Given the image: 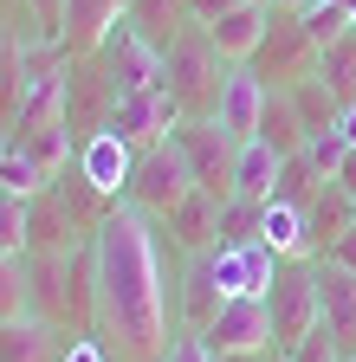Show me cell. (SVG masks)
Returning <instances> with one entry per match:
<instances>
[{
    "label": "cell",
    "instance_id": "25",
    "mask_svg": "<svg viewBox=\"0 0 356 362\" xmlns=\"http://www.w3.org/2000/svg\"><path fill=\"white\" fill-rule=\"evenodd\" d=\"M130 20H137L156 45H168L175 33L188 26V0H130Z\"/></svg>",
    "mask_w": 356,
    "mask_h": 362
},
{
    "label": "cell",
    "instance_id": "40",
    "mask_svg": "<svg viewBox=\"0 0 356 362\" xmlns=\"http://www.w3.org/2000/svg\"><path fill=\"white\" fill-rule=\"evenodd\" d=\"M272 7H292V13H298V7H304V0H272Z\"/></svg>",
    "mask_w": 356,
    "mask_h": 362
},
{
    "label": "cell",
    "instance_id": "4",
    "mask_svg": "<svg viewBox=\"0 0 356 362\" xmlns=\"http://www.w3.org/2000/svg\"><path fill=\"white\" fill-rule=\"evenodd\" d=\"M98 71H104V84L117 90V98H130V90H149V84H162V45L137 26V20H110V33L98 39Z\"/></svg>",
    "mask_w": 356,
    "mask_h": 362
},
{
    "label": "cell",
    "instance_id": "18",
    "mask_svg": "<svg viewBox=\"0 0 356 362\" xmlns=\"http://www.w3.org/2000/svg\"><path fill=\"white\" fill-rule=\"evenodd\" d=\"M59 356H65V330H52L46 317L0 324V362H59Z\"/></svg>",
    "mask_w": 356,
    "mask_h": 362
},
{
    "label": "cell",
    "instance_id": "30",
    "mask_svg": "<svg viewBox=\"0 0 356 362\" xmlns=\"http://www.w3.org/2000/svg\"><path fill=\"white\" fill-rule=\"evenodd\" d=\"M350 143H343V129H318V136H311V143H304V162L311 168H318V181H337L343 168H350Z\"/></svg>",
    "mask_w": 356,
    "mask_h": 362
},
{
    "label": "cell",
    "instance_id": "38",
    "mask_svg": "<svg viewBox=\"0 0 356 362\" xmlns=\"http://www.w3.org/2000/svg\"><path fill=\"white\" fill-rule=\"evenodd\" d=\"M234 7H240V0H188V20L195 26H214L220 13H234Z\"/></svg>",
    "mask_w": 356,
    "mask_h": 362
},
{
    "label": "cell",
    "instance_id": "22",
    "mask_svg": "<svg viewBox=\"0 0 356 362\" xmlns=\"http://www.w3.org/2000/svg\"><path fill=\"white\" fill-rule=\"evenodd\" d=\"M259 136L272 143L279 156H298L311 136H304V123H298V104H292V90L285 84H272V98H265V117H259Z\"/></svg>",
    "mask_w": 356,
    "mask_h": 362
},
{
    "label": "cell",
    "instance_id": "10",
    "mask_svg": "<svg viewBox=\"0 0 356 362\" xmlns=\"http://www.w3.org/2000/svg\"><path fill=\"white\" fill-rule=\"evenodd\" d=\"M265 98H272V84L259 78V65H227L220 98H214V123L227 129L234 143H253V136H259V117H265Z\"/></svg>",
    "mask_w": 356,
    "mask_h": 362
},
{
    "label": "cell",
    "instance_id": "37",
    "mask_svg": "<svg viewBox=\"0 0 356 362\" xmlns=\"http://www.w3.org/2000/svg\"><path fill=\"white\" fill-rule=\"evenodd\" d=\"M324 259H331V265H343V272H356V220H350L343 233H337V240L324 246Z\"/></svg>",
    "mask_w": 356,
    "mask_h": 362
},
{
    "label": "cell",
    "instance_id": "34",
    "mask_svg": "<svg viewBox=\"0 0 356 362\" xmlns=\"http://www.w3.org/2000/svg\"><path fill=\"white\" fill-rule=\"evenodd\" d=\"M162 362H214V349H207V337L201 330H175V343H168V356Z\"/></svg>",
    "mask_w": 356,
    "mask_h": 362
},
{
    "label": "cell",
    "instance_id": "9",
    "mask_svg": "<svg viewBox=\"0 0 356 362\" xmlns=\"http://www.w3.org/2000/svg\"><path fill=\"white\" fill-rule=\"evenodd\" d=\"M279 265H285V259L265 246V240L214 246V252H207V272H214L220 298H265V291H272V279H279Z\"/></svg>",
    "mask_w": 356,
    "mask_h": 362
},
{
    "label": "cell",
    "instance_id": "43",
    "mask_svg": "<svg viewBox=\"0 0 356 362\" xmlns=\"http://www.w3.org/2000/svg\"><path fill=\"white\" fill-rule=\"evenodd\" d=\"M265 7H272V0H265Z\"/></svg>",
    "mask_w": 356,
    "mask_h": 362
},
{
    "label": "cell",
    "instance_id": "39",
    "mask_svg": "<svg viewBox=\"0 0 356 362\" xmlns=\"http://www.w3.org/2000/svg\"><path fill=\"white\" fill-rule=\"evenodd\" d=\"M337 129H343V143L356 149V104H343V117H337Z\"/></svg>",
    "mask_w": 356,
    "mask_h": 362
},
{
    "label": "cell",
    "instance_id": "7",
    "mask_svg": "<svg viewBox=\"0 0 356 362\" xmlns=\"http://www.w3.org/2000/svg\"><path fill=\"white\" fill-rule=\"evenodd\" d=\"M253 65H259V78L298 84V78H311V71H318V39L304 33V20H298L292 7H272V26H265V39H259Z\"/></svg>",
    "mask_w": 356,
    "mask_h": 362
},
{
    "label": "cell",
    "instance_id": "6",
    "mask_svg": "<svg viewBox=\"0 0 356 362\" xmlns=\"http://www.w3.org/2000/svg\"><path fill=\"white\" fill-rule=\"evenodd\" d=\"M168 136H175V149L188 156V168H195V188H207L214 201H227V194H234V149H240L234 136L220 129L214 117H182Z\"/></svg>",
    "mask_w": 356,
    "mask_h": 362
},
{
    "label": "cell",
    "instance_id": "41",
    "mask_svg": "<svg viewBox=\"0 0 356 362\" xmlns=\"http://www.w3.org/2000/svg\"><path fill=\"white\" fill-rule=\"evenodd\" d=\"M331 7H350V13H356V0H331Z\"/></svg>",
    "mask_w": 356,
    "mask_h": 362
},
{
    "label": "cell",
    "instance_id": "2",
    "mask_svg": "<svg viewBox=\"0 0 356 362\" xmlns=\"http://www.w3.org/2000/svg\"><path fill=\"white\" fill-rule=\"evenodd\" d=\"M220 78H227V59L214 52L207 26H182L168 45H162V84L182 98L188 117H214V98H220Z\"/></svg>",
    "mask_w": 356,
    "mask_h": 362
},
{
    "label": "cell",
    "instance_id": "14",
    "mask_svg": "<svg viewBox=\"0 0 356 362\" xmlns=\"http://www.w3.org/2000/svg\"><path fill=\"white\" fill-rule=\"evenodd\" d=\"M156 226L168 233V246L182 252V259H188V252H214V246H220V201H214L207 188H195L182 207H175L168 220H156Z\"/></svg>",
    "mask_w": 356,
    "mask_h": 362
},
{
    "label": "cell",
    "instance_id": "32",
    "mask_svg": "<svg viewBox=\"0 0 356 362\" xmlns=\"http://www.w3.org/2000/svg\"><path fill=\"white\" fill-rule=\"evenodd\" d=\"M26 214H33L26 194H0V252H26Z\"/></svg>",
    "mask_w": 356,
    "mask_h": 362
},
{
    "label": "cell",
    "instance_id": "31",
    "mask_svg": "<svg viewBox=\"0 0 356 362\" xmlns=\"http://www.w3.org/2000/svg\"><path fill=\"white\" fill-rule=\"evenodd\" d=\"M318 188H324V181H318V168H311V162H304V149H298V156H285V162H279L272 201H298V207H304V201L318 194Z\"/></svg>",
    "mask_w": 356,
    "mask_h": 362
},
{
    "label": "cell",
    "instance_id": "36",
    "mask_svg": "<svg viewBox=\"0 0 356 362\" xmlns=\"http://www.w3.org/2000/svg\"><path fill=\"white\" fill-rule=\"evenodd\" d=\"M33 20H39V39H65V0H26Z\"/></svg>",
    "mask_w": 356,
    "mask_h": 362
},
{
    "label": "cell",
    "instance_id": "35",
    "mask_svg": "<svg viewBox=\"0 0 356 362\" xmlns=\"http://www.w3.org/2000/svg\"><path fill=\"white\" fill-rule=\"evenodd\" d=\"M59 362H117L104 337H65V356Z\"/></svg>",
    "mask_w": 356,
    "mask_h": 362
},
{
    "label": "cell",
    "instance_id": "19",
    "mask_svg": "<svg viewBox=\"0 0 356 362\" xmlns=\"http://www.w3.org/2000/svg\"><path fill=\"white\" fill-rule=\"evenodd\" d=\"M279 149L265 143V136H253V143L234 149V194L240 201H272V181H279Z\"/></svg>",
    "mask_w": 356,
    "mask_h": 362
},
{
    "label": "cell",
    "instance_id": "15",
    "mask_svg": "<svg viewBox=\"0 0 356 362\" xmlns=\"http://www.w3.org/2000/svg\"><path fill=\"white\" fill-rule=\"evenodd\" d=\"M265 26H272V7H265V0H240L234 13H220V20L207 26V39H214V52L227 59V65H253Z\"/></svg>",
    "mask_w": 356,
    "mask_h": 362
},
{
    "label": "cell",
    "instance_id": "5",
    "mask_svg": "<svg viewBox=\"0 0 356 362\" xmlns=\"http://www.w3.org/2000/svg\"><path fill=\"white\" fill-rule=\"evenodd\" d=\"M265 310H272V349L285 356L311 324H318V259H285L272 291H265Z\"/></svg>",
    "mask_w": 356,
    "mask_h": 362
},
{
    "label": "cell",
    "instance_id": "16",
    "mask_svg": "<svg viewBox=\"0 0 356 362\" xmlns=\"http://www.w3.org/2000/svg\"><path fill=\"white\" fill-rule=\"evenodd\" d=\"M220 285H214V272H207V252H188L182 265V279H175V330H207L214 317H220Z\"/></svg>",
    "mask_w": 356,
    "mask_h": 362
},
{
    "label": "cell",
    "instance_id": "12",
    "mask_svg": "<svg viewBox=\"0 0 356 362\" xmlns=\"http://www.w3.org/2000/svg\"><path fill=\"white\" fill-rule=\"evenodd\" d=\"M78 168L91 175V188L104 194V201H123L130 194V175H137V143H123V136L104 123V129H91L78 143Z\"/></svg>",
    "mask_w": 356,
    "mask_h": 362
},
{
    "label": "cell",
    "instance_id": "29",
    "mask_svg": "<svg viewBox=\"0 0 356 362\" xmlns=\"http://www.w3.org/2000/svg\"><path fill=\"white\" fill-rule=\"evenodd\" d=\"M259 220H265V201H240V194H227V201H220V246H246V240H259Z\"/></svg>",
    "mask_w": 356,
    "mask_h": 362
},
{
    "label": "cell",
    "instance_id": "20",
    "mask_svg": "<svg viewBox=\"0 0 356 362\" xmlns=\"http://www.w3.org/2000/svg\"><path fill=\"white\" fill-rule=\"evenodd\" d=\"M259 240L272 246L279 259H318V252H311V220H304V207H298V201H265Z\"/></svg>",
    "mask_w": 356,
    "mask_h": 362
},
{
    "label": "cell",
    "instance_id": "21",
    "mask_svg": "<svg viewBox=\"0 0 356 362\" xmlns=\"http://www.w3.org/2000/svg\"><path fill=\"white\" fill-rule=\"evenodd\" d=\"M304 220H311V252L324 259V246L356 220V214H350V188H343V181H324V188L304 201Z\"/></svg>",
    "mask_w": 356,
    "mask_h": 362
},
{
    "label": "cell",
    "instance_id": "11",
    "mask_svg": "<svg viewBox=\"0 0 356 362\" xmlns=\"http://www.w3.org/2000/svg\"><path fill=\"white\" fill-rule=\"evenodd\" d=\"M214 356H253V349H272V310L265 298H227L220 317L201 330Z\"/></svg>",
    "mask_w": 356,
    "mask_h": 362
},
{
    "label": "cell",
    "instance_id": "28",
    "mask_svg": "<svg viewBox=\"0 0 356 362\" xmlns=\"http://www.w3.org/2000/svg\"><path fill=\"white\" fill-rule=\"evenodd\" d=\"M33 317V291H26V252H0V324Z\"/></svg>",
    "mask_w": 356,
    "mask_h": 362
},
{
    "label": "cell",
    "instance_id": "42",
    "mask_svg": "<svg viewBox=\"0 0 356 362\" xmlns=\"http://www.w3.org/2000/svg\"><path fill=\"white\" fill-rule=\"evenodd\" d=\"M350 214H356V194H350Z\"/></svg>",
    "mask_w": 356,
    "mask_h": 362
},
{
    "label": "cell",
    "instance_id": "17",
    "mask_svg": "<svg viewBox=\"0 0 356 362\" xmlns=\"http://www.w3.org/2000/svg\"><path fill=\"white\" fill-rule=\"evenodd\" d=\"M130 13V0H65V52L71 59H91L98 39L110 33V20Z\"/></svg>",
    "mask_w": 356,
    "mask_h": 362
},
{
    "label": "cell",
    "instance_id": "3",
    "mask_svg": "<svg viewBox=\"0 0 356 362\" xmlns=\"http://www.w3.org/2000/svg\"><path fill=\"white\" fill-rule=\"evenodd\" d=\"M188 194H195V168H188L182 149H175V136L137 149V175H130V194H123L130 207H143L149 220H168Z\"/></svg>",
    "mask_w": 356,
    "mask_h": 362
},
{
    "label": "cell",
    "instance_id": "24",
    "mask_svg": "<svg viewBox=\"0 0 356 362\" xmlns=\"http://www.w3.org/2000/svg\"><path fill=\"white\" fill-rule=\"evenodd\" d=\"M26 45H33V39L0 33V123H7V129H13L20 98H26Z\"/></svg>",
    "mask_w": 356,
    "mask_h": 362
},
{
    "label": "cell",
    "instance_id": "33",
    "mask_svg": "<svg viewBox=\"0 0 356 362\" xmlns=\"http://www.w3.org/2000/svg\"><path fill=\"white\" fill-rule=\"evenodd\" d=\"M285 362H343V349H337V337L324 330V317H318V324H311L292 349H285Z\"/></svg>",
    "mask_w": 356,
    "mask_h": 362
},
{
    "label": "cell",
    "instance_id": "13",
    "mask_svg": "<svg viewBox=\"0 0 356 362\" xmlns=\"http://www.w3.org/2000/svg\"><path fill=\"white\" fill-rule=\"evenodd\" d=\"M318 310H324V330L337 337L343 362H356V272L318 259Z\"/></svg>",
    "mask_w": 356,
    "mask_h": 362
},
{
    "label": "cell",
    "instance_id": "26",
    "mask_svg": "<svg viewBox=\"0 0 356 362\" xmlns=\"http://www.w3.org/2000/svg\"><path fill=\"white\" fill-rule=\"evenodd\" d=\"M318 78L337 90V104H356V33L318 52Z\"/></svg>",
    "mask_w": 356,
    "mask_h": 362
},
{
    "label": "cell",
    "instance_id": "8",
    "mask_svg": "<svg viewBox=\"0 0 356 362\" xmlns=\"http://www.w3.org/2000/svg\"><path fill=\"white\" fill-rule=\"evenodd\" d=\"M188 110H182V98H175L168 84H149V90H130V98H117L110 104V129L123 136V143H137V149H149V143H162V136L182 123Z\"/></svg>",
    "mask_w": 356,
    "mask_h": 362
},
{
    "label": "cell",
    "instance_id": "27",
    "mask_svg": "<svg viewBox=\"0 0 356 362\" xmlns=\"http://www.w3.org/2000/svg\"><path fill=\"white\" fill-rule=\"evenodd\" d=\"M298 20H304V33H311V39H318V52L356 33V13H350V7H331V0H304Z\"/></svg>",
    "mask_w": 356,
    "mask_h": 362
},
{
    "label": "cell",
    "instance_id": "23",
    "mask_svg": "<svg viewBox=\"0 0 356 362\" xmlns=\"http://www.w3.org/2000/svg\"><path fill=\"white\" fill-rule=\"evenodd\" d=\"M292 90V104H298V123H304V136H318V129H337V117H343V104H337V90L311 71V78H298V84H285Z\"/></svg>",
    "mask_w": 356,
    "mask_h": 362
},
{
    "label": "cell",
    "instance_id": "1",
    "mask_svg": "<svg viewBox=\"0 0 356 362\" xmlns=\"http://www.w3.org/2000/svg\"><path fill=\"white\" fill-rule=\"evenodd\" d=\"M98 337L117 362H162L175 343V279L162 272V226L117 201L91 233Z\"/></svg>",
    "mask_w": 356,
    "mask_h": 362
}]
</instances>
